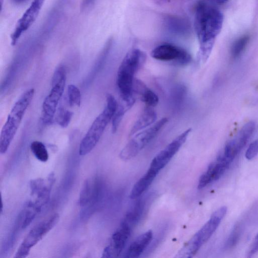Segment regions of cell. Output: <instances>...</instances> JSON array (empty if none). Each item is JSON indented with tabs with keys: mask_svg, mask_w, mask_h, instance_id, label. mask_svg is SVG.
<instances>
[{
	"mask_svg": "<svg viewBox=\"0 0 258 258\" xmlns=\"http://www.w3.org/2000/svg\"><path fill=\"white\" fill-rule=\"evenodd\" d=\"M223 15L217 8L200 3L196 10L194 26L200 45V56L205 62L209 58L217 35L222 30Z\"/></svg>",
	"mask_w": 258,
	"mask_h": 258,
	"instance_id": "cell-1",
	"label": "cell"
},
{
	"mask_svg": "<svg viewBox=\"0 0 258 258\" xmlns=\"http://www.w3.org/2000/svg\"><path fill=\"white\" fill-rule=\"evenodd\" d=\"M146 53L138 48L128 51L121 62L117 73L116 84L121 99L125 100L134 96L135 75L144 65Z\"/></svg>",
	"mask_w": 258,
	"mask_h": 258,
	"instance_id": "cell-2",
	"label": "cell"
},
{
	"mask_svg": "<svg viewBox=\"0 0 258 258\" xmlns=\"http://www.w3.org/2000/svg\"><path fill=\"white\" fill-rule=\"evenodd\" d=\"M117 106V102L114 97L111 94H107L104 109L94 120L80 143L79 151L80 155L89 153L96 146L106 126L112 119Z\"/></svg>",
	"mask_w": 258,
	"mask_h": 258,
	"instance_id": "cell-3",
	"label": "cell"
},
{
	"mask_svg": "<svg viewBox=\"0 0 258 258\" xmlns=\"http://www.w3.org/2000/svg\"><path fill=\"white\" fill-rule=\"evenodd\" d=\"M34 89L31 88L25 92L16 102L4 125L0 137V153L5 154L8 150L25 112L30 105L34 94Z\"/></svg>",
	"mask_w": 258,
	"mask_h": 258,
	"instance_id": "cell-4",
	"label": "cell"
},
{
	"mask_svg": "<svg viewBox=\"0 0 258 258\" xmlns=\"http://www.w3.org/2000/svg\"><path fill=\"white\" fill-rule=\"evenodd\" d=\"M225 206L215 211L209 220L203 227L183 246L182 253L187 257L194 256L201 247L206 243L216 231L221 221L227 213Z\"/></svg>",
	"mask_w": 258,
	"mask_h": 258,
	"instance_id": "cell-5",
	"label": "cell"
},
{
	"mask_svg": "<svg viewBox=\"0 0 258 258\" xmlns=\"http://www.w3.org/2000/svg\"><path fill=\"white\" fill-rule=\"evenodd\" d=\"M66 81V71L60 66L54 72L52 79V88L45 98L41 119L45 124L51 123L56 111V107L64 91Z\"/></svg>",
	"mask_w": 258,
	"mask_h": 258,
	"instance_id": "cell-6",
	"label": "cell"
},
{
	"mask_svg": "<svg viewBox=\"0 0 258 258\" xmlns=\"http://www.w3.org/2000/svg\"><path fill=\"white\" fill-rule=\"evenodd\" d=\"M168 118L163 117L151 126L136 133L123 148L119 154L123 160L135 157L157 135L168 122Z\"/></svg>",
	"mask_w": 258,
	"mask_h": 258,
	"instance_id": "cell-7",
	"label": "cell"
},
{
	"mask_svg": "<svg viewBox=\"0 0 258 258\" xmlns=\"http://www.w3.org/2000/svg\"><path fill=\"white\" fill-rule=\"evenodd\" d=\"M59 216L55 213L35 226L28 233L16 252L15 257L23 258L58 222Z\"/></svg>",
	"mask_w": 258,
	"mask_h": 258,
	"instance_id": "cell-8",
	"label": "cell"
},
{
	"mask_svg": "<svg viewBox=\"0 0 258 258\" xmlns=\"http://www.w3.org/2000/svg\"><path fill=\"white\" fill-rule=\"evenodd\" d=\"M155 59L172 61L179 66H185L191 60L190 54L185 49L171 44H162L154 48L151 52Z\"/></svg>",
	"mask_w": 258,
	"mask_h": 258,
	"instance_id": "cell-9",
	"label": "cell"
},
{
	"mask_svg": "<svg viewBox=\"0 0 258 258\" xmlns=\"http://www.w3.org/2000/svg\"><path fill=\"white\" fill-rule=\"evenodd\" d=\"M191 128L186 129L173 139L152 160L150 167L157 172L164 168L178 151L187 140Z\"/></svg>",
	"mask_w": 258,
	"mask_h": 258,
	"instance_id": "cell-10",
	"label": "cell"
},
{
	"mask_svg": "<svg viewBox=\"0 0 258 258\" xmlns=\"http://www.w3.org/2000/svg\"><path fill=\"white\" fill-rule=\"evenodd\" d=\"M44 0H33L31 5L18 20L17 26L11 36V44L15 45L22 33L26 31L35 22Z\"/></svg>",
	"mask_w": 258,
	"mask_h": 258,
	"instance_id": "cell-11",
	"label": "cell"
},
{
	"mask_svg": "<svg viewBox=\"0 0 258 258\" xmlns=\"http://www.w3.org/2000/svg\"><path fill=\"white\" fill-rule=\"evenodd\" d=\"M132 230L120 224L112 234L110 243L103 250L102 257H118L124 248Z\"/></svg>",
	"mask_w": 258,
	"mask_h": 258,
	"instance_id": "cell-12",
	"label": "cell"
},
{
	"mask_svg": "<svg viewBox=\"0 0 258 258\" xmlns=\"http://www.w3.org/2000/svg\"><path fill=\"white\" fill-rule=\"evenodd\" d=\"M230 164L217 158L216 161L212 163L207 170L201 176L198 185L201 189L213 181L218 180L224 174Z\"/></svg>",
	"mask_w": 258,
	"mask_h": 258,
	"instance_id": "cell-13",
	"label": "cell"
},
{
	"mask_svg": "<svg viewBox=\"0 0 258 258\" xmlns=\"http://www.w3.org/2000/svg\"><path fill=\"white\" fill-rule=\"evenodd\" d=\"M135 93L147 106L154 107L159 102L158 96L141 80L135 78L133 85V94Z\"/></svg>",
	"mask_w": 258,
	"mask_h": 258,
	"instance_id": "cell-14",
	"label": "cell"
},
{
	"mask_svg": "<svg viewBox=\"0 0 258 258\" xmlns=\"http://www.w3.org/2000/svg\"><path fill=\"white\" fill-rule=\"evenodd\" d=\"M157 115L154 107L146 106L137 120L133 125L130 136L151 126L156 122Z\"/></svg>",
	"mask_w": 258,
	"mask_h": 258,
	"instance_id": "cell-15",
	"label": "cell"
},
{
	"mask_svg": "<svg viewBox=\"0 0 258 258\" xmlns=\"http://www.w3.org/2000/svg\"><path fill=\"white\" fill-rule=\"evenodd\" d=\"M153 237L151 230L142 233L132 243L125 253V257H139L151 242Z\"/></svg>",
	"mask_w": 258,
	"mask_h": 258,
	"instance_id": "cell-16",
	"label": "cell"
},
{
	"mask_svg": "<svg viewBox=\"0 0 258 258\" xmlns=\"http://www.w3.org/2000/svg\"><path fill=\"white\" fill-rule=\"evenodd\" d=\"M146 202L144 200H138L127 211L120 224L132 230L138 224L142 218L146 208Z\"/></svg>",
	"mask_w": 258,
	"mask_h": 258,
	"instance_id": "cell-17",
	"label": "cell"
},
{
	"mask_svg": "<svg viewBox=\"0 0 258 258\" xmlns=\"http://www.w3.org/2000/svg\"><path fill=\"white\" fill-rule=\"evenodd\" d=\"M158 172L149 168L146 173L134 184L130 192V197L135 199L140 197L149 187Z\"/></svg>",
	"mask_w": 258,
	"mask_h": 258,
	"instance_id": "cell-18",
	"label": "cell"
},
{
	"mask_svg": "<svg viewBox=\"0 0 258 258\" xmlns=\"http://www.w3.org/2000/svg\"><path fill=\"white\" fill-rule=\"evenodd\" d=\"M121 100V102L117 103L116 109L111 119V131L113 134L116 132L124 114L132 108L136 101L134 96L127 100Z\"/></svg>",
	"mask_w": 258,
	"mask_h": 258,
	"instance_id": "cell-19",
	"label": "cell"
},
{
	"mask_svg": "<svg viewBox=\"0 0 258 258\" xmlns=\"http://www.w3.org/2000/svg\"><path fill=\"white\" fill-rule=\"evenodd\" d=\"M165 24L167 29L174 34L184 35L188 33L190 29L189 25L185 20L175 16L166 17Z\"/></svg>",
	"mask_w": 258,
	"mask_h": 258,
	"instance_id": "cell-20",
	"label": "cell"
},
{
	"mask_svg": "<svg viewBox=\"0 0 258 258\" xmlns=\"http://www.w3.org/2000/svg\"><path fill=\"white\" fill-rule=\"evenodd\" d=\"M30 149L35 157L40 161L46 162L49 155L45 145L41 142L35 141L31 143Z\"/></svg>",
	"mask_w": 258,
	"mask_h": 258,
	"instance_id": "cell-21",
	"label": "cell"
},
{
	"mask_svg": "<svg viewBox=\"0 0 258 258\" xmlns=\"http://www.w3.org/2000/svg\"><path fill=\"white\" fill-rule=\"evenodd\" d=\"M249 40L248 35L242 36L237 39L232 44L231 54L233 58L239 57L244 50Z\"/></svg>",
	"mask_w": 258,
	"mask_h": 258,
	"instance_id": "cell-22",
	"label": "cell"
},
{
	"mask_svg": "<svg viewBox=\"0 0 258 258\" xmlns=\"http://www.w3.org/2000/svg\"><path fill=\"white\" fill-rule=\"evenodd\" d=\"M72 116V111L60 106L56 110L55 121L60 126L66 127L69 125Z\"/></svg>",
	"mask_w": 258,
	"mask_h": 258,
	"instance_id": "cell-23",
	"label": "cell"
},
{
	"mask_svg": "<svg viewBox=\"0 0 258 258\" xmlns=\"http://www.w3.org/2000/svg\"><path fill=\"white\" fill-rule=\"evenodd\" d=\"M68 103L71 107L81 104V93L79 88L74 85L70 84L68 87Z\"/></svg>",
	"mask_w": 258,
	"mask_h": 258,
	"instance_id": "cell-24",
	"label": "cell"
},
{
	"mask_svg": "<svg viewBox=\"0 0 258 258\" xmlns=\"http://www.w3.org/2000/svg\"><path fill=\"white\" fill-rule=\"evenodd\" d=\"M242 230L243 226L241 223H238L235 226L225 243L224 246L225 248H230L237 243Z\"/></svg>",
	"mask_w": 258,
	"mask_h": 258,
	"instance_id": "cell-25",
	"label": "cell"
},
{
	"mask_svg": "<svg viewBox=\"0 0 258 258\" xmlns=\"http://www.w3.org/2000/svg\"><path fill=\"white\" fill-rule=\"evenodd\" d=\"M258 154V139L251 143L247 148L245 153V157L251 160L255 157Z\"/></svg>",
	"mask_w": 258,
	"mask_h": 258,
	"instance_id": "cell-26",
	"label": "cell"
},
{
	"mask_svg": "<svg viewBox=\"0 0 258 258\" xmlns=\"http://www.w3.org/2000/svg\"><path fill=\"white\" fill-rule=\"evenodd\" d=\"M258 251V233L255 236L248 253V257H251Z\"/></svg>",
	"mask_w": 258,
	"mask_h": 258,
	"instance_id": "cell-27",
	"label": "cell"
},
{
	"mask_svg": "<svg viewBox=\"0 0 258 258\" xmlns=\"http://www.w3.org/2000/svg\"><path fill=\"white\" fill-rule=\"evenodd\" d=\"M94 0H84L83 5L84 7H87L91 5Z\"/></svg>",
	"mask_w": 258,
	"mask_h": 258,
	"instance_id": "cell-28",
	"label": "cell"
},
{
	"mask_svg": "<svg viewBox=\"0 0 258 258\" xmlns=\"http://www.w3.org/2000/svg\"><path fill=\"white\" fill-rule=\"evenodd\" d=\"M211 1H213L219 4H223L226 3L228 0H211Z\"/></svg>",
	"mask_w": 258,
	"mask_h": 258,
	"instance_id": "cell-29",
	"label": "cell"
},
{
	"mask_svg": "<svg viewBox=\"0 0 258 258\" xmlns=\"http://www.w3.org/2000/svg\"><path fill=\"white\" fill-rule=\"evenodd\" d=\"M13 2L16 4H22L23 3L28 0H12Z\"/></svg>",
	"mask_w": 258,
	"mask_h": 258,
	"instance_id": "cell-30",
	"label": "cell"
}]
</instances>
